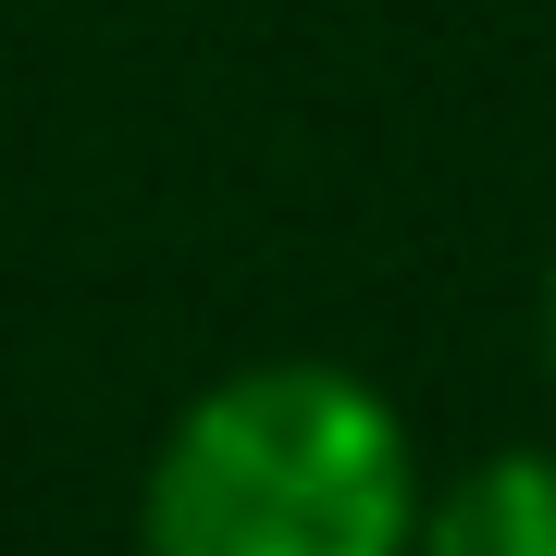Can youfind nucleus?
I'll list each match as a JSON object with an SVG mask.
<instances>
[{
    "label": "nucleus",
    "mask_w": 556,
    "mask_h": 556,
    "mask_svg": "<svg viewBox=\"0 0 556 556\" xmlns=\"http://www.w3.org/2000/svg\"><path fill=\"white\" fill-rule=\"evenodd\" d=\"M544 358H556V273H544Z\"/></svg>",
    "instance_id": "7ed1b4c3"
},
{
    "label": "nucleus",
    "mask_w": 556,
    "mask_h": 556,
    "mask_svg": "<svg viewBox=\"0 0 556 556\" xmlns=\"http://www.w3.org/2000/svg\"><path fill=\"white\" fill-rule=\"evenodd\" d=\"M408 556H556V457L507 445L482 470H457L433 507H420Z\"/></svg>",
    "instance_id": "f03ea898"
},
{
    "label": "nucleus",
    "mask_w": 556,
    "mask_h": 556,
    "mask_svg": "<svg viewBox=\"0 0 556 556\" xmlns=\"http://www.w3.org/2000/svg\"><path fill=\"white\" fill-rule=\"evenodd\" d=\"M420 457L408 420L334 358L223 371L161 433L137 556H408Z\"/></svg>",
    "instance_id": "f257e3e1"
}]
</instances>
